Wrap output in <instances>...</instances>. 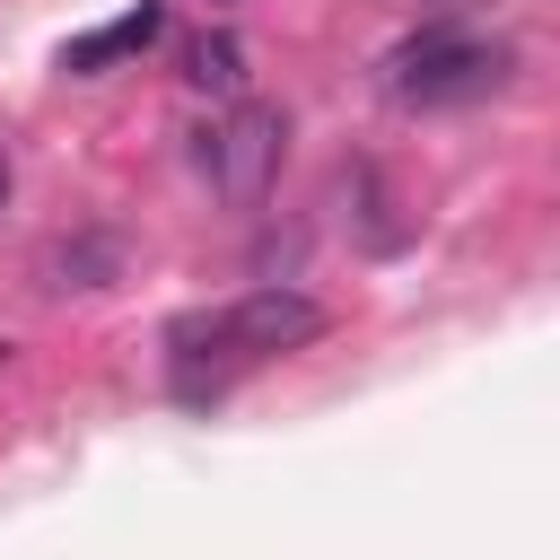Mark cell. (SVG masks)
<instances>
[{
    "instance_id": "5",
    "label": "cell",
    "mask_w": 560,
    "mask_h": 560,
    "mask_svg": "<svg viewBox=\"0 0 560 560\" xmlns=\"http://www.w3.org/2000/svg\"><path fill=\"white\" fill-rule=\"evenodd\" d=\"M158 26H166V9H158V0H140L131 18H114V26L79 35V44L61 52V70H70V79H96L105 61H131V52H149V44H158Z\"/></svg>"
},
{
    "instance_id": "6",
    "label": "cell",
    "mask_w": 560,
    "mask_h": 560,
    "mask_svg": "<svg viewBox=\"0 0 560 560\" xmlns=\"http://www.w3.org/2000/svg\"><path fill=\"white\" fill-rule=\"evenodd\" d=\"M184 79H192L201 96H228V105H236V96H245V44H236L228 26H201V35L184 44Z\"/></svg>"
},
{
    "instance_id": "8",
    "label": "cell",
    "mask_w": 560,
    "mask_h": 560,
    "mask_svg": "<svg viewBox=\"0 0 560 560\" xmlns=\"http://www.w3.org/2000/svg\"><path fill=\"white\" fill-rule=\"evenodd\" d=\"M210 9H236V0H210Z\"/></svg>"
},
{
    "instance_id": "9",
    "label": "cell",
    "mask_w": 560,
    "mask_h": 560,
    "mask_svg": "<svg viewBox=\"0 0 560 560\" xmlns=\"http://www.w3.org/2000/svg\"><path fill=\"white\" fill-rule=\"evenodd\" d=\"M0 359H9V350H0Z\"/></svg>"
},
{
    "instance_id": "2",
    "label": "cell",
    "mask_w": 560,
    "mask_h": 560,
    "mask_svg": "<svg viewBox=\"0 0 560 560\" xmlns=\"http://www.w3.org/2000/svg\"><path fill=\"white\" fill-rule=\"evenodd\" d=\"M166 341H219L228 359H271V350L324 341V306H315L306 289H289V280H262V289H245V298L219 306V315H184Z\"/></svg>"
},
{
    "instance_id": "3",
    "label": "cell",
    "mask_w": 560,
    "mask_h": 560,
    "mask_svg": "<svg viewBox=\"0 0 560 560\" xmlns=\"http://www.w3.org/2000/svg\"><path fill=\"white\" fill-rule=\"evenodd\" d=\"M280 158H289V114L262 105V96H236V105L201 131V175H210V192L236 201V210H254V201L280 184Z\"/></svg>"
},
{
    "instance_id": "7",
    "label": "cell",
    "mask_w": 560,
    "mask_h": 560,
    "mask_svg": "<svg viewBox=\"0 0 560 560\" xmlns=\"http://www.w3.org/2000/svg\"><path fill=\"white\" fill-rule=\"evenodd\" d=\"M9 184H18V175H9V149H0V210H9Z\"/></svg>"
},
{
    "instance_id": "1",
    "label": "cell",
    "mask_w": 560,
    "mask_h": 560,
    "mask_svg": "<svg viewBox=\"0 0 560 560\" xmlns=\"http://www.w3.org/2000/svg\"><path fill=\"white\" fill-rule=\"evenodd\" d=\"M508 70H516V52L490 44V35H464L455 18H429V26H411L402 44L376 52V88H385L394 105H411V114L481 105L490 88H508Z\"/></svg>"
},
{
    "instance_id": "4",
    "label": "cell",
    "mask_w": 560,
    "mask_h": 560,
    "mask_svg": "<svg viewBox=\"0 0 560 560\" xmlns=\"http://www.w3.org/2000/svg\"><path fill=\"white\" fill-rule=\"evenodd\" d=\"M122 262H131V245H122L114 228H79V236H52V245L35 254V280H44L52 298H70V289H114Z\"/></svg>"
}]
</instances>
